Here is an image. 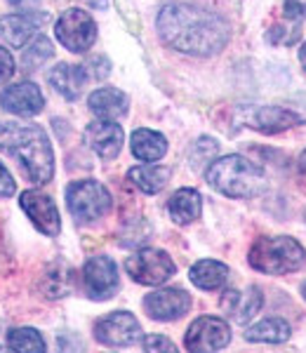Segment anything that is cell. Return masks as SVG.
I'll use <instances>...</instances> for the list:
<instances>
[{"mask_svg": "<svg viewBox=\"0 0 306 353\" xmlns=\"http://www.w3.org/2000/svg\"><path fill=\"white\" fill-rule=\"evenodd\" d=\"M45 21H48V14L43 12H17L0 17V38L8 41L12 48H21L28 38L36 36V31Z\"/></svg>", "mask_w": 306, "mask_h": 353, "instance_id": "2e32d148", "label": "cell"}, {"mask_svg": "<svg viewBox=\"0 0 306 353\" xmlns=\"http://www.w3.org/2000/svg\"><path fill=\"white\" fill-rule=\"evenodd\" d=\"M297 172H299V176H302V181L306 184V151L299 156V163H297Z\"/></svg>", "mask_w": 306, "mask_h": 353, "instance_id": "d6a6232c", "label": "cell"}, {"mask_svg": "<svg viewBox=\"0 0 306 353\" xmlns=\"http://www.w3.org/2000/svg\"><path fill=\"white\" fill-rule=\"evenodd\" d=\"M123 139H125V134H123V128L116 121L99 118V121L90 123L85 128V144L97 153L101 161H113L123 149Z\"/></svg>", "mask_w": 306, "mask_h": 353, "instance_id": "7c38bea8", "label": "cell"}, {"mask_svg": "<svg viewBox=\"0 0 306 353\" xmlns=\"http://www.w3.org/2000/svg\"><path fill=\"white\" fill-rule=\"evenodd\" d=\"M302 12H304L302 5L294 3V0H287V5H285V14H287V17H292V19H294V17H299Z\"/></svg>", "mask_w": 306, "mask_h": 353, "instance_id": "1f68e13d", "label": "cell"}, {"mask_svg": "<svg viewBox=\"0 0 306 353\" xmlns=\"http://www.w3.org/2000/svg\"><path fill=\"white\" fill-rule=\"evenodd\" d=\"M83 285L90 299H111L121 288L118 269L109 257H92L88 259L83 269Z\"/></svg>", "mask_w": 306, "mask_h": 353, "instance_id": "30bf717a", "label": "cell"}, {"mask_svg": "<svg viewBox=\"0 0 306 353\" xmlns=\"http://www.w3.org/2000/svg\"><path fill=\"white\" fill-rule=\"evenodd\" d=\"M8 346L21 353H43L45 339L33 327H17L8 334Z\"/></svg>", "mask_w": 306, "mask_h": 353, "instance_id": "484cf974", "label": "cell"}, {"mask_svg": "<svg viewBox=\"0 0 306 353\" xmlns=\"http://www.w3.org/2000/svg\"><path fill=\"white\" fill-rule=\"evenodd\" d=\"M14 73V59L5 48H0V83L10 81Z\"/></svg>", "mask_w": 306, "mask_h": 353, "instance_id": "f546056e", "label": "cell"}, {"mask_svg": "<svg viewBox=\"0 0 306 353\" xmlns=\"http://www.w3.org/2000/svg\"><path fill=\"white\" fill-rule=\"evenodd\" d=\"M250 266L266 276H285L304 266L306 252L290 236H264L257 238L250 248Z\"/></svg>", "mask_w": 306, "mask_h": 353, "instance_id": "277c9868", "label": "cell"}, {"mask_svg": "<svg viewBox=\"0 0 306 353\" xmlns=\"http://www.w3.org/2000/svg\"><path fill=\"white\" fill-rule=\"evenodd\" d=\"M141 346H144V351H177V346L163 334H149L141 341Z\"/></svg>", "mask_w": 306, "mask_h": 353, "instance_id": "f1b7e54d", "label": "cell"}, {"mask_svg": "<svg viewBox=\"0 0 306 353\" xmlns=\"http://www.w3.org/2000/svg\"><path fill=\"white\" fill-rule=\"evenodd\" d=\"M156 26L167 48L194 57L222 52L231 38V28L222 17L186 3L165 5L158 14Z\"/></svg>", "mask_w": 306, "mask_h": 353, "instance_id": "6da1fadb", "label": "cell"}, {"mask_svg": "<svg viewBox=\"0 0 306 353\" xmlns=\"http://www.w3.org/2000/svg\"><path fill=\"white\" fill-rule=\"evenodd\" d=\"M229 281V266L214 259H201L191 269V283L201 290H219Z\"/></svg>", "mask_w": 306, "mask_h": 353, "instance_id": "7402d4cb", "label": "cell"}, {"mask_svg": "<svg viewBox=\"0 0 306 353\" xmlns=\"http://www.w3.org/2000/svg\"><path fill=\"white\" fill-rule=\"evenodd\" d=\"M12 193H14V179L8 172V168L0 163V198H10Z\"/></svg>", "mask_w": 306, "mask_h": 353, "instance_id": "4dcf8cb0", "label": "cell"}, {"mask_svg": "<svg viewBox=\"0 0 306 353\" xmlns=\"http://www.w3.org/2000/svg\"><path fill=\"white\" fill-rule=\"evenodd\" d=\"M167 210H170V217L177 221V224H191V221L201 217L203 198L196 189H179L170 198Z\"/></svg>", "mask_w": 306, "mask_h": 353, "instance_id": "44dd1931", "label": "cell"}, {"mask_svg": "<svg viewBox=\"0 0 306 353\" xmlns=\"http://www.w3.org/2000/svg\"><path fill=\"white\" fill-rule=\"evenodd\" d=\"M43 290L50 299H61L73 290V271L69 266H52L43 278Z\"/></svg>", "mask_w": 306, "mask_h": 353, "instance_id": "d4e9b609", "label": "cell"}, {"mask_svg": "<svg viewBox=\"0 0 306 353\" xmlns=\"http://www.w3.org/2000/svg\"><path fill=\"white\" fill-rule=\"evenodd\" d=\"M0 151L19 165L31 184H45L54 174V156L41 125L0 123Z\"/></svg>", "mask_w": 306, "mask_h": 353, "instance_id": "7a4b0ae2", "label": "cell"}, {"mask_svg": "<svg viewBox=\"0 0 306 353\" xmlns=\"http://www.w3.org/2000/svg\"><path fill=\"white\" fill-rule=\"evenodd\" d=\"M299 64H302V68L306 71V43L302 45V50H299Z\"/></svg>", "mask_w": 306, "mask_h": 353, "instance_id": "e575fe53", "label": "cell"}, {"mask_svg": "<svg viewBox=\"0 0 306 353\" xmlns=\"http://www.w3.org/2000/svg\"><path fill=\"white\" fill-rule=\"evenodd\" d=\"M125 271L132 281L141 283V285H163L177 273V266H174L167 252L146 248L125 261Z\"/></svg>", "mask_w": 306, "mask_h": 353, "instance_id": "8992f818", "label": "cell"}, {"mask_svg": "<svg viewBox=\"0 0 306 353\" xmlns=\"http://www.w3.org/2000/svg\"><path fill=\"white\" fill-rule=\"evenodd\" d=\"M241 121L245 123L247 128L257 130V132L276 134V132H283V130L304 123V118L294 111L278 109V106H254V109H247L243 113Z\"/></svg>", "mask_w": 306, "mask_h": 353, "instance_id": "4fadbf2b", "label": "cell"}, {"mask_svg": "<svg viewBox=\"0 0 306 353\" xmlns=\"http://www.w3.org/2000/svg\"><path fill=\"white\" fill-rule=\"evenodd\" d=\"M130 146L132 153L144 163H156L165 156L167 141L161 132H153V130H134L130 137Z\"/></svg>", "mask_w": 306, "mask_h": 353, "instance_id": "ffe728a7", "label": "cell"}, {"mask_svg": "<svg viewBox=\"0 0 306 353\" xmlns=\"http://www.w3.org/2000/svg\"><path fill=\"white\" fill-rule=\"evenodd\" d=\"M14 8H28V5H36V0H8Z\"/></svg>", "mask_w": 306, "mask_h": 353, "instance_id": "836d02e7", "label": "cell"}, {"mask_svg": "<svg viewBox=\"0 0 306 353\" xmlns=\"http://www.w3.org/2000/svg\"><path fill=\"white\" fill-rule=\"evenodd\" d=\"M264 299L259 288H247L245 292H236V290H229V292L222 297V311L226 316H231L236 323H247L252 321L254 316L262 309Z\"/></svg>", "mask_w": 306, "mask_h": 353, "instance_id": "e0dca14e", "label": "cell"}, {"mask_svg": "<svg viewBox=\"0 0 306 353\" xmlns=\"http://www.w3.org/2000/svg\"><path fill=\"white\" fill-rule=\"evenodd\" d=\"M94 337L104 346H132L141 339V325L130 311H116L94 323Z\"/></svg>", "mask_w": 306, "mask_h": 353, "instance_id": "ba28073f", "label": "cell"}, {"mask_svg": "<svg viewBox=\"0 0 306 353\" xmlns=\"http://www.w3.org/2000/svg\"><path fill=\"white\" fill-rule=\"evenodd\" d=\"M229 341H231L229 323L214 316H203L191 323L189 332H186V339H184V346L189 351L201 353V351H219V349H224Z\"/></svg>", "mask_w": 306, "mask_h": 353, "instance_id": "9c48e42d", "label": "cell"}, {"mask_svg": "<svg viewBox=\"0 0 306 353\" xmlns=\"http://www.w3.org/2000/svg\"><path fill=\"white\" fill-rule=\"evenodd\" d=\"M205 179L212 189L229 198H257L266 191L264 170L245 156H224L207 165Z\"/></svg>", "mask_w": 306, "mask_h": 353, "instance_id": "3957f363", "label": "cell"}, {"mask_svg": "<svg viewBox=\"0 0 306 353\" xmlns=\"http://www.w3.org/2000/svg\"><path fill=\"white\" fill-rule=\"evenodd\" d=\"M66 203H69V212L73 219L81 224H90L106 217L111 210V193L104 184L94 179L73 181L66 189Z\"/></svg>", "mask_w": 306, "mask_h": 353, "instance_id": "5b68a950", "label": "cell"}, {"mask_svg": "<svg viewBox=\"0 0 306 353\" xmlns=\"http://www.w3.org/2000/svg\"><path fill=\"white\" fill-rule=\"evenodd\" d=\"M214 156H217V141L203 137V139L196 141L194 149H191V165L194 168H205Z\"/></svg>", "mask_w": 306, "mask_h": 353, "instance_id": "83f0119b", "label": "cell"}, {"mask_svg": "<svg viewBox=\"0 0 306 353\" xmlns=\"http://www.w3.org/2000/svg\"><path fill=\"white\" fill-rule=\"evenodd\" d=\"M21 210L26 212V217L33 221L38 231L45 236H57L61 229L59 210L52 203V198L45 196L41 191H24L21 193Z\"/></svg>", "mask_w": 306, "mask_h": 353, "instance_id": "8fae6325", "label": "cell"}, {"mask_svg": "<svg viewBox=\"0 0 306 353\" xmlns=\"http://www.w3.org/2000/svg\"><path fill=\"white\" fill-rule=\"evenodd\" d=\"M144 309L153 321H177V318H181L191 309V297L184 290L165 288L146 294Z\"/></svg>", "mask_w": 306, "mask_h": 353, "instance_id": "5bb4252c", "label": "cell"}, {"mask_svg": "<svg viewBox=\"0 0 306 353\" xmlns=\"http://www.w3.org/2000/svg\"><path fill=\"white\" fill-rule=\"evenodd\" d=\"M90 111L104 121H118L127 113V97L116 88H99L90 94Z\"/></svg>", "mask_w": 306, "mask_h": 353, "instance_id": "d6986e66", "label": "cell"}, {"mask_svg": "<svg viewBox=\"0 0 306 353\" xmlns=\"http://www.w3.org/2000/svg\"><path fill=\"white\" fill-rule=\"evenodd\" d=\"M57 41L71 52H88L97 41V24L85 10L71 8L59 17L54 26Z\"/></svg>", "mask_w": 306, "mask_h": 353, "instance_id": "52a82bcc", "label": "cell"}, {"mask_svg": "<svg viewBox=\"0 0 306 353\" xmlns=\"http://www.w3.org/2000/svg\"><path fill=\"white\" fill-rule=\"evenodd\" d=\"M50 85L59 92L64 99H78L83 94V88L88 83V71L83 66L73 64H57L48 76Z\"/></svg>", "mask_w": 306, "mask_h": 353, "instance_id": "ac0fdd59", "label": "cell"}, {"mask_svg": "<svg viewBox=\"0 0 306 353\" xmlns=\"http://www.w3.org/2000/svg\"><path fill=\"white\" fill-rule=\"evenodd\" d=\"M127 179L139 191L153 196V193L165 189V184L170 181V168H163V165H137V168H132L127 172Z\"/></svg>", "mask_w": 306, "mask_h": 353, "instance_id": "603a6c76", "label": "cell"}, {"mask_svg": "<svg viewBox=\"0 0 306 353\" xmlns=\"http://www.w3.org/2000/svg\"><path fill=\"white\" fill-rule=\"evenodd\" d=\"M302 294H304V299H306V283H304V288H302Z\"/></svg>", "mask_w": 306, "mask_h": 353, "instance_id": "d590c367", "label": "cell"}, {"mask_svg": "<svg viewBox=\"0 0 306 353\" xmlns=\"http://www.w3.org/2000/svg\"><path fill=\"white\" fill-rule=\"evenodd\" d=\"M0 349H3V346H0Z\"/></svg>", "mask_w": 306, "mask_h": 353, "instance_id": "8d00e7d4", "label": "cell"}, {"mask_svg": "<svg viewBox=\"0 0 306 353\" xmlns=\"http://www.w3.org/2000/svg\"><path fill=\"white\" fill-rule=\"evenodd\" d=\"M52 54H54V48H52V43H50V38L38 36L36 41L24 50L21 64H24L26 71H36V68H41Z\"/></svg>", "mask_w": 306, "mask_h": 353, "instance_id": "4316f807", "label": "cell"}, {"mask_svg": "<svg viewBox=\"0 0 306 353\" xmlns=\"http://www.w3.org/2000/svg\"><path fill=\"white\" fill-rule=\"evenodd\" d=\"M290 325L283 318H264V321L254 323L247 327L245 339L247 341H264V344H280V341L290 339Z\"/></svg>", "mask_w": 306, "mask_h": 353, "instance_id": "cb8c5ba5", "label": "cell"}, {"mask_svg": "<svg viewBox=\"0 0 306 353\" xmlns=\"http://www.w3.org/2000/svg\"><path fill=\"white\" fill-rule=\"evenodd\" d=\"M0 106L21 118L38 116L45 109V97L33 83H17L0 94Z\"/></svg>", "mask_w": 306, "mask_h": 353, "instance_id": "9a60e30c", "label": "cell"}]
</instances>
